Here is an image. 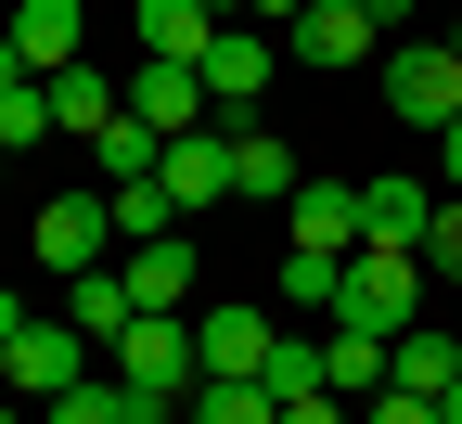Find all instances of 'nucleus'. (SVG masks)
Segmentation results:
<instances>
[{"mask_svg": "<svg viewBox=\"0 0 462 424\" xmlns=\"http://www.w3.org/2000/svg\"><path fill=\"white\" fill-rule=\"evenodd\" d=\"M424 231H437V180L373 167V180H360V245H424Z\"/></svg>", "mask_w": 462, "mask_h": 424, "instance_id": "nucleus-12", "label": "nucleus"}, {"mask_svg": "<svg viewBox=\"0 0 462 424\" xmlns=\"http://www.w3.org/2000/svg\"><path fill=\"white\" fill-rule=\"evenodd\" d=\"M180 424H282V399H270V386H218V373H206Z\"/></svg>", "mask_w": 462, "mask_h": 424, "instance_id": "nucleus-23", "label": "nucleus"}, {"mask_svg": "<svg viewBox=\"0 0 462 424\" xmlns=\"http://www.w3.org/2000/svg\"><path fill=\"white\" fill-rule=\"evenodd\" d=\"M193 347H206V373H218V386H270L282 322H270V309H206V322H193Z\"/></svg>", "mask_w": 462, "mask_h": 424, "instance_id": "nucleus-9", "label": "nucleus"}, {"mask_svg": "<svg viewBox=\"0 0 462 424\" xmlns=\"http://www.w3.org/2000/svg\"><path fill=\"white\" fill-rule=\"evenodd\" d=\"M39 129H51V90H39V78H26V90H0V155H26Z\"/></svg>", "mask_w": 462, "mask_h": 424, "instance_id": "nucleus-25", "label": "nucleus"}, {"mask_svg": "<svg viewBox=\"0 0 462 424\" xmlns=\"http://www.w3.org/2000/svg\"><path fill=\"white\" fill-rule=\"evenodd\" d=\"M129 116H142L154 142H180V129H218V103H206V78H193V65H142V78H129Z\"/></svg>", "mask_w": 462, "mask_h": 424, "instance_id": "nucleus-14", "label": "nucleus"}, {"mask_svg": "<svg viewBox=\"0 0 462 424\" xmlns=\"http://www.w3.org/2000/svg\"><path fill=\"white\" fill-rule=\"evenodd\" d=\"M116 116H129V90H116L103 65H78V78H51V129H78V142H90V129H116Z\"/></svg>", "mask_w": 462, "mask_h": 424, "instance_id": "nucleus-19", "label": "nucleus"}, {"mask_svg": "<svg viewBox=\"0 0 462 424\" xmlns=\"http://www.w3.org/2000/svg\"><path fill=\"white\" fill-rule=\"evenodd\" d=\"M437 193H462V116L437 129Z\"/></svg>", "mask_w": 462, "mask_h": 424, "instance_id": "nucleus-29", "label": "nucleus"}, {"mask_svg": "<svg viewBox=\"0 0 462 424\" xmlns=\"http://www.w3.org/2000/svg\"><path fill=\"white\" fill-rule=\"evenodd\" d=\"M154 129H142V116H116V129H90V167H103V193H116V180H154Z\"/></svg>", "mask_w": 462, "mask_h": 424, "instance_id": "nucleus-21", "label": "nucleus"}, {"mask_svg": "<svg viewBox=\"0 0 462 424\" xmlns=\"http://www.w3.org/2000/svg\"><path fill=\"white\" fill-rule=\"evenodd\" d=\"M270 65H282V39H270V26H218L193 78H206V103H218V116H245V103L270 90Z\"/></svg>", "mask_w": 462, "mask_h": 424, "instance_id": "nucleus-8", "label": "nucleus"}, {"mask_svg": "<svg viewBox=\"0 0 462 424\" xmlns=\"http://www.w3.org/2000/svg\"><path fill=\"white\" fill-rule=\"evenodd\" d=\"M129 26H142V65H206V39H218L206 0H129Z\"/></svg>", "mask_w": 462, "mask_h": 424, "instance_id": "nucleus-15", "label": "nucleus"}, {"mask_svg": "<svg viewBox=\"0 0 462 424\" xmlns=\"http://www.w3.org/2000/svg\"><path fill=\"white\" fill-rule=\"evenodd\" d=\"M65 322L116 347V334H129V322H142V309H129V283H116V270H78V309H65Z\"/></svg>", "mask_w": 462, "mask_h": 424, "instance_id": "nucleus-22", "label": "nucleus"}, {"mask_svg": "<svg viewBox=\"0 0 462 424\" xmlns=\"http://www.w3.org/2000/svg\"><path fill=\"white\" fill-rule=\"evenodd\" d=\"M116 386H142V399H180L193 411V386H206V347H193V322H129V334H116Z\"/></svg>", "mask_w": 462, "mask_h": 424, "instance_id": "nucleus-3", "label": "nucleus"}, {"mask_svg": "<svg viewBox=\"0 0 462 424\" xmlns=\"http://www.w3.org/2000/svg\"><path fill=\"white\" fill-rule=\"evenodd\" d=\"M231 206H296V167H282V142L245 129V116H231Z\"/></svg>", "mask_w": 462, "mask_h": 424, "instance_id": "nucleus-18", "label": "nucleus"}, {"mask_svg": "<svg viewBox=\"0 0 462 424\" xmlns=\"http://www.w3.org/2000/svg\"><path fill=\"white\" fill-rule=\"evenodd\" d=\"M180 231V193L167 180H116V245H167Z\"/></svg>", "mask_w": 462, "mask_h": 424, "instance_id": "nucleus-20", "label": "nucleus"}, {"mask_svg": "<svg viewBox=\"0 0 462 424\" xmlns=\"http://www.w3.org/2000/svg\"><path fill=\"white\" fill-rule=\"evenodd\" d=\"M154 180H167V193H180V219L231 206V116H218V129H180V142L154 155Z\"/></svg>", "mask_w": 462, "mask_h": 424, "instance_id": "nucleus-10", "label": "nucleus"}, {"mask_svg": "<svg viewBox=\"0 0 462 424\" xmlns=\"http://www.w3.org/2000/svg\"><path fill=\"white\" fill-rule=\"evenodd\" d=\"M206 14H245V0H206Z\"/></svg>", "mask_w": 462, "mask_h": 424, "instance_id": "nucleus-34", "label": "nucleus"}, {"mask_svg": "<svg viewBox=\"0 0 462 424\" xmlns=\"http://www.w3.org/2000/svg\"><path fill=\"white\" fill-rule=\"evenodd\" d=\"M360 424H437V399H411V386H385V399H360Z\"/></svg>", "mask_w": 462, "mask_h": 424, "instance_id": "nucleus-27", "label": "nucleus"}, {"mask_svg": "<svg viewBox=\"0 0 462 424\" xmlns=\"http://www.w3.org/2000/svg\"><path fill=\"white\" fill-rule=\"evenodd\" d=\"M0 26H14V65H26L39 90L90 65V14H78V0H14V14H0Z\"/></svg>", "mask_w": 462, "mask_h": 424, "instance_id": "nucleus-6", "label": "nucleus"}, {"mask_svg": "<svg viewBox=\"0 0 462 424\" xmlns=\"http://www.w3.org/2000/svg\"><path fill=\"white\" fill-rule=\"evenodd\" d=\"M334 283H346V258H309V245H282V309H321V322H334Z\"/></svg>", "mask_w": 462, "mask_h": 424, "instance_id": "nucleus-24", "label": "nucleus"}, {"mask_svg": "<svg viewBox=\"0 0 462 424\" xmlns=\"http://www.w3.org/2000/svg\"><path fill=\"white\" fill-rule=\"evenodd\" d=\"M90 334L78 322H26L14 347H0V399H14V411H51V399H65L78 373H90V360H78Z\"/></svg>", "mask_w": 462, "mask_h": 424, "instance_id": "nucleus-4", "label": "nucleus"}, {"mask_svg": "<svg viewBox=\"0 0 462 424\" xmlns=\"http://www.w3.org/2000/svg\"><path fill=\"white\" fill-rule=\"evenodd\" d=\"M385 347H398V334H360V322H334V334H321V386H334L346 411H360V399H385Z\"/></svg>", "mask_w": 462, "mask_h": 424, "instance_id": "nucleus-16", "label": "nucleus"}, {"mask_svg": "<svg viewBox=\"0 0 462 424\" xmlns=\"http://www.w3.org/2000/svg\"><path fill=\"white\" fill-rule=\"evenodd\" d=\"M385 386H411V399H449L462 386V334H437V322H411L385 347Z\"/></svg>", "mask_w": 462, "mask_h": 424, "instance_id": "nucleus-17", "label": "nucleus"}, {"mask_svg": "<svg viewBox=\"0 0 462 424\" xmlns=\"http://www.w3.org/2000/svg\"><path fill=\"white\" fill-rule=\"evenodd\" d=\"M385 103L411 116V129H449V116H462V39H411V52H385Z\"/></svg>", "mask_w": 462, "mask_h": 424, "instance_id": "nucleus-5", "label": "nucleus"}, {"mask_svg": "<svg viewBox=\"0 0 462 424\" xmlns=\"http://www.w3.org/2000/svg\"><path fill=\"white\" fill-rule=\"evenodd\" d=\"M0 90H26V65H14V26H0Z\"/></svg>", "mask_w": 462, "mask_h": 424, "instance_id": "nucleus-30", "label": "nucleus"}, {"mask_svg": "<svg viewBox=\"0 0 462 424\" xmlns=\"http://www.w3.org/2000/svg\"><path fill=\"white\" fill-rule=\"evenodd\" d=\"M360 14H373V26H398V14H411V0H360Z\"/></svg>", "mask_w": 462, "mask_h": 424, "instance_id": "nucleus-31", "label": "nucleus"}, {"mask_svg": "<svg viewBox=\"0 0 462 424\" xmlns=\"http://www.w3.org/2000/svg\"><path fill=\"white\" fill-rule=\"evenodd\" d=\"M282 245H309V258H360V180H296Z\"/></svg>", "mask_w": 462, "mask_h": 424, "instance_id": "nucleus-11", "label": "nucleus"}, {"mask_svg": "<svg viewBox=\"0 0 462 424\" xmlns=\"http://www.w3.org/2000/svg\"><path fill=\"white\" fill-rule=\"evenodd\" d=\"M373 14H360V0H309V14L296 26H282V52H296V65H321V78H346V65H373Z\"/></svg>", "mask_w": 462, "mask_h": 424, "instance_id": "nucleus-7", "label": "nucleus"}, {"mask_svg": "<svg viewBox=\"0 0 462 424\" xmlns=\"http://www.w3.org/2000/svg\"><path fill=\"white\" fill-rule=\"evenodd\" d=\"M14 334H26V309H14V296H0V347H14Z\"/></svg>", "mask_w": 462, "mask_h": 424, "instance_id": "nucleus-32", "label": "nucleus"}, {"mask_svg": "<svg viewBox=\"0 0 462 424\" xmlns=\"http://www.w3.org/2000/svg\"><path fill=\"white\" fill-rule=\"evenodd\" d=\"M437 424H462V386H449V399H437Z\"/></svg>", "mask_w": 462, "mask_h": 424, "instance_id": "nucleus-33", "label": "nucleus"}, {"mask_svg": "<svg viewBox=\"0 0 462 424\" xmlns=\"http://www.w3.org/2000/svg\"><path fill=\"white\" fill-rule=\"evenodd\" d=\"M0 424H26V411H14V399H0Z\"/></svg>", "mask_w": 462, "mask_h": 424, "instance_id": "nucleus-35", "label": "nucleus"}, {"mask_svg": "<svg viewBox=\"0 0 462 424\" xmlns=\"http://www.w3.org/2000/svg\"><path fill=\"white\" fill-rule=\"evenodd\" d=\"M116 283H129V309L180 322V309H193V231H167V245H129V258H116Z\"/></svg>", "mask_w": 462, "mask_h": 424, "instance_id": "nucleus-13", "label": "nucleus"}, {"mask_svg": "<svg viewBox=\"0 0 462 424\" xmlns=\"http://www.w3.org/2000/svg\"><path fill=\"white\" fill-rule=\"evenodd\" d=\"M26 245H39V270H116V193H103V180H90V193H51L39 219H26Z\"/></svg>", "mask_w": 462, "mask_h": 424, "instance_id": "nucleus-2", "label": "nucleus"}, {"mask_svg": "<svg viewBox=\"0 0 462 424\" xmlns=\"http://www.w3.org/2000/svg\"><path fill=\"white\" fill-rule=\"evenodd\" d=\"M424 309V245H360L334 283V322H360V334H411Z\"/></svg>", "mask_w": 462, "mask_h": 424, "instance_id": "nucleus-1", "label": "nucleus"}, {"mask_svg": "<svg viewBox=\"0 0 462 424\" xmlns=\"http://www.w3.org/2000/svg\"><path fill=\"white\" fill-rule=\"evenodd\" d=\"M282 424H360V411H346V399L321 386V399H282Z\"/></svg>", "mask_w": 462, "mask_h": 424, "instance_id": "nucleus-28", "label": "nucleus"}, {"mask_svg": "<svg viewBox=\"0 0 462 424\" xmlns=\"http://www.w3.org/2000/svg\"><path fill=\"white\" fill-rule=\"evenodd\" d=\"M424 283H462V193H437V231H424Z\"/></svg>", "mask_w": 462, "mask_h": 424, "instance_id": "nucleus-26", "label": "nucleus"}]
</instances>
